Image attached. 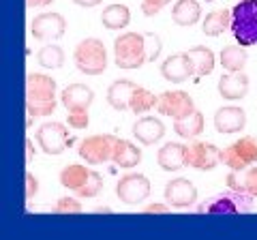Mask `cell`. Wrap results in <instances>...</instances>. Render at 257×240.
Here are the masks:
<instances>
[{"label":"cell","mask_w":257,"mask_h":240,"mask_svg":"<svg viewBox=\"0 0 257 240\" xmlns=\"http://www.w3.org/2000/svg\"><path fill=\"white\" fill-rule=\"evenodd\" d=\"M138 88H140V84H135L133 79H116L114 84H109V88H107L109 107L116 111L131 109V101H133V94Z\"/></svg>","instance_id":"21"},{"label":"cell","mask_w":257,"mask_h":240,"mask_svg":"<svg viewBox=\"0 0 257 240\" xmlns=\"http://www.w3.org/2000/svg\"><path fill=\"white\" fill-rule=\"evenodd\" d=\"M172 0H142V13L146 18H155L161 13V9H165Z\"/></svg>","instance_id":"34"},{"label":"cell","mask_w":257,"mask_h":240,"mask_svg":"<svg viewBox=\"0 0 257 240\" xmlns=\"http://www.w3.org/2000/svg\"><path fill=\"white\" fill-rule=\"evenodd\" d=\"M54 212L56 214H77L82 212V202L77 197H60L54 206Z\"/></svg>","instance_id":"33"},{"label":"cell","mask_w":257,"mask_h":240,"mask_svg":"<svg viewBox=\"0 0 257 240\" xmlns=\"http://www.w3.org/2000/svg\"><path fill=\"white\" fill-rule=\"evenodd\" d=\"M116 140H118L116 135H109V133L84 138L82 142L77 144V155L82 157L88 165H103V163L111 161Z\"/></svg>","instance_id":"8"},{"label":"cell","mask_w":257,"mask_h":240,"mask_svg":"<svg viewBox=\"0 0 257 240\" xmlns=\"http://www.w3.org/2000/svg\"><path fill=\"white\" fill-rule=\"evenodd\" d=\"M26 3V9H37V7H47L52 5L54 0H24Z\"/></svg>","instance_id":"38"},{"label":"cell","mask_w":257,"mask_h":240,"mask_svg":"<svg viewBox=\"0 0 257 240\" xmlns=\"http://www.w3.org/2000/svg\"><path fill=\"white\" fill-rule=\"evenodd\" d=\"M231 28V11L229 9H219V11H210L202 20V30L206 37H221L223 33H227Z\"/></svg>","instance_id":"26"},{"label":"cell","mask_w":257,"mask_h":240,"mask_svg":"<svg viewBox=\"0 0 257 240\" xmlns=\"http://www.w3.org/2000/svg\"><path fill=\"white\" fill-rule=\"evenodd\" d=\"M246 60H248V54L244 50V45H225L221 54H219V62L225 71L234 73V71H244L246 67Z\"/></svg>","instance_id":"29"},{"label":"cell","mask_w":257,"mask_h":240,"mask_svg":"<svg viewBox=\"0 0 257 240\" xmlns=\"http://www.w3.org/2000/svg\"><path fill=\"white\" fill-rule=\"evenodd\" d=\"M170 204H161V202H155V204H148V206H144L142 208V212L144 214H165V212H170Z\"/></svg>","instance_id":"37"},{"label":"cell","mask_w":257,"mask_h":240,"mask_svg":"<svg viewBox=\"0 0 257 240\" xmlns=\"http://www.w3.org/2000/svg\"><path fill=\"white\" fill-rule=\"evenodd\" d=\"M221 163L227 165L234 172H242L246 167L257 163V138L255 135H244L234 144L221 148Z\"/></svg>","instance_id":"6"},{"label":"cell","mask_w":257,"mask_h":240,"mask_svg":"<svg viewBox=\"0 0 257 240\" xmlns=\"http://www.w3.org/2000/svg\"><path fill=\"white\" fill-rule=\"evenodd\" d=\"M187 54H189V58L193 62V69H195V77H206L214 71L216 58H214V52L210 50V47L195 45V47H191Z\"/></svg>","instance_id":"28"},{"label":"cell","mask_w":257,"mask_h":240,"mask_svg":"<svg viewBox=\"0 0 257 240\" xmlns=\"http://www.w3.org/2000/svg\"><path fill=\"white\" fill-rule=\"evenodd\" d=\"M161 75L170 84H182V82H187V79L195 77V69H193L189 54L184 52V54L167 56L163 60V65H161Z\"/></svg>","instance_id":"15"},{"label":"cell","mask_w":257,"mask_h":240,"mask_svg":"<svg viewBox=\"0 0 257 240\" xmlns=\"http://www.w3.org/2000/svg\"><path fill=\"white\" fill-rule=\"evenodd\" d=\"M165 202L172 208H189L197 202V187L189 178H174L165 185Z\"/></svg>","instance_id":"14"},{"label":"cell","mask_w":257,"mask_h":240,"mask_svg":"<svg viewBox=\"0 0 257 240\" xmlns=\"http://www.w3.org/2000/svg\"><path fill=\"white\" fill-rule=\"evenodd\" d=\"M101 22L107 30H124L131 24V11L128 7L122 3H114L103 9L101 13Z\"/></svg>","instance_id":"25"},{"label":"cell","mask_w":257,"mask_h":240,"mask_svg":"<svg viewBox=\"0 0 257 240\" xmlns=\"http://www.w3.org/2000/svg\"><path fill=\"white\" fill-rule=\"evenodd\" d=\"M67 125L73 127V129H88V125H90V118H88V111H71L67 116Z\"/></svg>","instance_id":"35"},{"label":"cell","mask_w":257,"mask_h":240,"mask_svg":"<svg viewBox=\"0 0 257 240\" xmlns=\"http://www.w3.org/2000/svg\"><path fill=\"white\" fill-rule=\"evenodd\" d=\"M246 127V111L240 105H223L214 111V129L221 135H236Z\"/></svg>","instance_id":"16"},{"label":"cell","mask_w":257,"mask_h":240,"mask_svg":"<svg viewBox=\"0 0 257 240\" xmlns=\"http://www.w3.org/2000/svg\"><path fill=\"white\" fill-rule=\"evenodd\" d=\"M58 180L64 189L73 191L82 199H92L96 195H101L103 191V176L96 170H90V167L79 165V163H71L67 167H62L58 174Z\"/></svg>","instance_id":"2"},{"label":"cell","mask_w":257,"mask_h":240,"mask_svg":"<svg viewBox=\"0 0 257 240\" xmlns=\"http://www.w3.org/2000/svg\"><path fill=\"white\" fill-rule=\"evenodd\" d=\"M219 94L225 101H240L248 94V75L244 71H225V73L219 77Z\"/></svg>","instance_id":"18"},{"label":"cell","mask_w":257,"mask_h":240,"mask_svg":"<svg viewBox=\"0 0 257 240\" xmlns=\"http://www.w3.org/2000/svg\"><path fill=\"white\" fill-rule=\"evenodd\" d=\"M253 199L251 195L240 193V191H231L223 195L210 197L197 208L199 214H219V212H251L253 210Z\"/></svg>","instance_id":"9"},{"label":"cell","mask_w":257,"mask_h":240,"mask_svg":"<svg viewBox=\"0 0 257 240\" xmlns=\"http://www.w3.org/2000/svg\"><path fill=\"white\" fill-rule=\"evenodd\" d=\"M35 142L45 155L56 157V155H62L71 146V135L67 125L56 123V120H47V123H43L35 131Z\"/></svg>","instance_id":"7"},{"label":"cell","mask_w":257,"mask_h":240,"mask_svg":"<svg viewBox=\"0 0 257 240\" xmlns=\"http://www.w3.org/2000/svg\"><path fill=\"white\" fill-rule=\"evenodd\" d=\"M35 144L37 142H32V140L26 138V163H30L32 159H35Z\"/></svg>","instance_id":"40"},{"label":"cell","mask_w":257,"mask_h":240,"mask_svg":"<svg viewBox=\"0 0 257 240\" xmlns=\"http://www.w3.org/2000/svg\"><path fill=\"white\" fill-rule=\"evenodd\" d=\"M37 191H39L37 176L32 172H26V176H24V197H26V202H30V199L37 195Z\"/></svg>","instance_id":"36"},{"label":"cell","mask_w":257,"mask_h":240,"mask_svg":"<svg viewBox=\"0 0 257 240\" xmlns=\"http://www.w3.org/2000/svg\"><path fill=\"white\" fill-rule=\"evenodd\" d=\"M157 109L161 116L165 118H172V120H180V118H187L195 111V101L191 99L189 92L184 90H165L159 94V103H157Z\"/></svg>","instance_id":"10"},{"label":"cell","mask_w":257,"mask_h":240,"mask_svg":"<svg viewBox=\"0 0 257 240\" xmlns=\"http://www.w3.org/2000/svg\"><path fill=\"white\" fill-rule=\"evenodd\" d=\"M229 30L240 45H257V0H238L231 7Z\"/></svg>","instance_id":"3"},{"label":"cell","mask_w":257,"mask_h":240,"mask_svg":"<svg viewBox=\"0 0 257 240\" xmlns=\"http://www.w3.org/2000/svg\"><path fill=\"white\" fill-rule=\"evenodd\" d=\"M202 20V5L197 0H176L172 9V22L176 26L189 28Z\"/></svg>","instance_id":"23"},{"label":"cell","mask_w":257,"mask_h":240,"mask_svg":"<svg viewBox=\"0 0 257 240\" xmlns=\"http://www.w3.org/2000/svg\"><path fill=\"white\" fill-rule=\"evenodd\" d=\"M225 185L231 191H240L251 197H257V167H248L242 172H234L231 170L225 178Z\"/></svg>","instance_id":"24"},{"label":"cell","mask_w":257,"mask_h":240,"mask_svg":"<svg viewBox=\"0 0 257 240\" xmlns=\"http://www.w3.org/2000/svg\"><path fill=\"white\" fill-rule=\"evenodd\" d=\"M144 43H146V60L155 62L161 52H163V41L157 33H144Z\"/></svg>","instance_id":"32"},{"label":"cell","mask_w":257,"mask_h":240,"mask_svg":"<svg viewBox=\"0 0 257 240\" xmlns=\"http://www.w3.org/2000/svg\"><path fill=\"white\" fill-rule=\"evenodd\" d=\"M111 163L122 167V170H135L142 163V150L135 146L133 142L118 138L114 146V155H111Z\"/></svg>","instance_id":"22"},{"label":"cell","mask_w":257,"mask_h":240,"mask_svg":"<svg viewBox=\"0 0 257 240\" xmlns=\"http://www.w3.org/2000/svg\"><path fill=\"white\" fill-rule=\"evenodd\" d=\"M221 163V150L210 142L187 144V167L197 172H210Z\"/></svg>","instance_id":"13"},{"label":"cell","mask_w":257,"mask_h":240,"mask_svg":"<svg viewBox=\"0 0 257 240\" xmlns=\"http://www.w3.org/2000/svg\"><path fill=\"white\" fill-rule=\"evenodd\" d=\"M67 33V20L60 13H41L30 22V35L37 41H58Z\"/></svg>","instance_id":"12"},{"label":"cell","mask_w":257,"mask_h":240,"mask_svg":"<svg viewBox=\"0 0 257 240\" xmlns=\"http://www.w3.org/2000/svg\"><path fill=\"white\" fill-rule=\"evenodd\" d=\"M73 60L79 73L84 75H103L107 69V50L101 39L88 37L82 39L75 50H73Z\"/></svg>","instance_id":"4"},{"label":"cell","mask_w":257,"mask_h":240,"mask_svg":"<svg viewBox=\"0 0 257 240\" xmlns=\"http://www.w3.org/2000/svg\"><path fill=\"white\" fill-rule=\"evenodd\" d=\"M150 191H152V187H150L148 176H144L140 172H131V174L122 176V178L118 180V185H116L118 199L122 204H128V206L142 204L144 199L150 195Z\"/></svg>","instance_id":"11"},{"label":"cell","mask_w":257,"mask_h":240,"mask_svg":"<svg viewBox=\"0 0 257 240\" xmlns=\"http://www.w3.org/2000/svg\"><path fill=\"white\" fill-rule=\"evenodd\" d=\"M146 60V43L142 33H122L114 41V65L118 69H140Z\"/></svg>","instance_id":"5"},{"label":"cell","mask_w":257,"mask_h":240,"mask_svg":"<svg viewBox=\"0 0 257 240\" xmlns=\"http://www.w3.org/2000/svg\"><path fill=\"white\" fill-rule=\"evenodd\" d=\"M58 105V88L54 77L43 73L26 75V111L30 118H47L56 111Z\"/></svg>","instance_id":"1"},{"label":"cell","mask_w":257,"mask_h":240,"mask_svg":"<svg viewBox=\"0 0 257 240\" xmlns=\"http://www.w3.org/2000/svg\"><path fill=\"white\" fill-rule=\"evenodd\" d=\"M157 103H159V97H157V94L140 86L138 90H135V94H133L131 111H133L135 116H142V114H146V111L155 109V107H157Z\"/></svg>","instance_id":"31"},{"label":"cell","mask_w":257,"mask_h":240,"mask_svg":"<svg viewBox=\"0 0 257 240\" xmlns=\"http://www.w3.org/2000/svg\"><path fill=\"white\" fill-rule=\"evenodd\" d=\"M37 62L43 69H62L64 67V50L60 45H43L37 52Z\"/></svg>","instance_id":"30"},{"label":"cell","mask_w":257,"mask_h":240,"mask_svg":"<svg viewBox=\"0 0 257 240\" xmlns=\"http://www.w3.org/2000/svg\"><path fill=\"white\" fill-rule=\"evenodd\" d=\"M157 163L163 172H178L187 167V144L167 142L157 150Z\"/></svg>","instance_id":"19"},{"label":"cell","mask_w":257,"mask_h":240,"mask_svg":"<svg viewBox=\"0 0 257 240\" xmlns=\"http://www.w3.org/2000/svg\"><path fill=\"white\" fill-rule=\"evenodd\" d=\"M60 101L69 114L71 111H88L94 103V92L90 86L75 82V84H69L67 88H62Z\"/></svg>","instance_id":"17"},{"label":"cell","mask_w":257,"mask_h":240,"mask_svg":"<svg viewBox=\"0 0 257 240\" xmlns=\"http://www.w3.org/2000/svg\"><path fill=\"white\" fill-rule=\"evenodd\" d=\"M77 7H84V9H92V7H99L103 0H73Z\"/></svg>","instance_id":"39"},{"label":"cell","mask_w":257,"mask_h":240,"mask_svg":"<svg viewBox=\"0 0 257 240\" xmlns=\"http://www.w3.org/2000/svg\"><path fill=\"white\" fill-rule=\"evenodd\" d=\"M131 133L140 144H144V146H155V144H159L161 140H163L165 125H163V120H159L155 116L138 118L135 120V125H133V129H131Z\"/></svg>","instance_id":"20"},{"label":"cell","mask_w":257,"mask_h":240,"mask_svg":"<svg viewBox=\"0 0 257 240\" xmlns=\"http://www.w3.org/2000/svg\"><path fill=\"white\" fill-rule=\"evenodd\" d=\"M204 127H206V120L199 109H195L187 118L174 120V131H176V135H180L182 140H197V135L204 133Z\"/></svg>","instance_id":"27"}]
</instances>
